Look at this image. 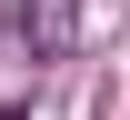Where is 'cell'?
Instances as JSON below:
<instances>
[{"instance_id": "obj_1", "label": "cell", "mask_w": 130, "mask_h": 120, "mask_svg": "<svg viewBox=\"0 0 130 120\" xmlns=\"http://www.w3.org/2000/svg\"><path fill=\"white\" fill-rule=\"evenodd\" d=\"M90 20H100L90 0H20V10H10V40H20V60H30V70H50V60L80 50Z\"/></svg>"}, {"instance_id": "obj_2", "label": "cell", "mask_w": 130, "mask_h": 120, "mask_svg": "<svg viewBox=\"0 0 130 120\" xmlns=\"http://www.w3.org/2000/svg\"><path fill=\"white\" fill-rule=\"evenodd\" d=\"M0 120H30V110H0Z\"/></svg>"}]
</instances>
